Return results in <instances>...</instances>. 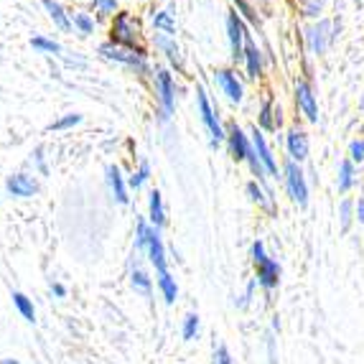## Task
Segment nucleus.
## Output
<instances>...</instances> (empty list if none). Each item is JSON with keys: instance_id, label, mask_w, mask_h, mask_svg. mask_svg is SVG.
<instances>
[{"instance_id": "obj_34", "label": "nucleus", "mask_w": 364, "mask_h": 364, "mask_svg": "<svg viewBox=\"0 0 364 364\" xmlns=\"http://www.w3.org/2000/svg\"><path fill=\"white\" fill-rule=\"evenodd\" d=\"M95 8H97V13L107 16V13H112L117 8V0H95Z\"/></svg>"}, {"instance_id": "obj_6", "label": "nucleus", "mask_w": 364, "mask_h": 364, "mask_svg": "<svg viewBox=\"0 0 364 364\" xmlns=\"http://www.w3.org/2000/svg\"><path fill=\"white\" fill-rule=\"evenodd\" d=\"M151 260V265L156 267L158 275H166L168 273V260H166V250H164V242H161V235H158L156 227H151L148 232V242H146V250H143Z\"/></svg>"}, {"instance_id": "obj_24", "label": "nucleus", "mask_w": 364, "mask_h": 364, "mask_svg": "<svg viewBox=\"0 0 364 364\" xmlns=\"http://www.w3.org/2000/svg\"><path fill=\"white\" fill-rule=\"evenodd\" d=\"M130 283H133V288L138 293H143V296H151L153 283H151V278H148V273H143V270H138V267H135L133 275H130Z\"/></svg>"}, {"instance_id": "obj_23", "label": "nucleus", "mask_w": 364, "mask_h": 364, "mask_svg": "<svg viewBox=\"0 0 364 364\" xmlns=\"http://www.w3.org/2000/svg\"><path fill=\"white\" fill-rule=\"evenodd\" d=\"M352 186H354V166H352V161H341V166H339V191L344 194V191H349Z\"/></svg>"}, {"instance_id": "obj_39", "label": "nucleus", "mask_w": 364, "mask_h": 364, "mask_svg": "<svg viewBox=\"0 0 364 364\" xmlns=\"http://www.w3.org/2000/svg\"><path fill=\"white\" fill-rule=\"evenodd\" d=\"M0 364H18V362H16V359H3Z\"/></svg>"}, {"instance_id": "obj_35", "label": "nucleus", "mask_w": 364, "mask_h": 364, "mask_svg": "<svg viewBox=\"0 0 364 364\" xmlns=\"http://www.w3.org/2000/svg\"><path fill=\"white\" fill-rule=\"evenodd\" d=\"M349 156H352V161H362L364 158V140H354L352 146H349Z\"/></svg>"}, {"instance_id": "obj_13", "label": "nucleus", "mask_w": 364, "mask_h": 364, "mask_svg": "<svg viewBox=\"0 0 364 364\" xmlns=\"http://www.w3.org/2000/svg\"><path fill=\"white\" fill-rule=\"evenodd\" d=\"M227 140H230V151H232V156H235L237 161H247L250 151H252V146H250L247 135H245L242 130L237 128V125H232V128H230V135H227Z\"/></svg>"}, {"instance_id": "obj_7", "label": "nucleus", "mask_w": 364, "mask_h": 364, "mask_svg": "<svg viewBox=\"0 0 364 364\" xmlns=\"http://www.w3.org/2000/svg\"><path fill=\"white\" fill-rule=\"evenodd\" d=\"M227 31H230V43H232V59H242L245 56V41H247V33H245V23L237 13H230L227 18Z\"/></svg>"}, {"instance_id": "obj_15", "label": "nucleus", "mask_w": 364, "mask_h": 364, "mask_svg": "<svg viewBox=\"0 0 364 364\" xmlns=\"http://www.w3.org/2000/svg\"><path fill=\"white\" fill-rule=\"evenodd\" d=\"M107 183H109V191H112V196H115L120 204H128V201H130L128 186H125V181H122L120 168H117V166H107Z\"/></svg>"}, {"instance_id": "obj_28", "label": "nucleus", "mask_w": 364, "mask_h": 364, "mask_svg": "<svg viewBox=\"0 0 364 364\" xmlns=\"http://www.w3.org/2000/svg\"><path fill=\"white\" fill-rule=\"evenodd\" d=\"M72 23L77 26V31L82 33V36H90V33H95V21H92V16H87V13H74Z\"/></svg>"}, {"instance_id": "obj_4", "label": "nucleus", "mask_w": 364, "mask_h": 364, "mask_svg": "<svg viewBox=\"0 0 364 364\" xmlns=\"http://www.w3.org/2000/svg\"><path fill=\"white\" fill-rule=\"evenodd\" d=\"M156 90L161 107H164V120H168L173 112V102H176V87H173V77L168 69H158L156 72Z\"/></svg>"}, {"instance_id": "obj_37", "label": "nucleus", "mask_w": 364, "mask_h": 364, "mask_svg": "<svg viewBox=\"0 0 364 364\" xmlns=\"http://www.w3.org/2000/svg\"><path fill=\"white\" fill-rule=\"evenodd\" d=\"M51 293H54V296H59V298H64V296H67V288L61 286V283H54V286H51Z\"/></svg>"}, {"instance_id": "obj_3", "label": "nucleus", "mask_w": 364, "mask_h": 364, "mask_svg": "<svg viewBox=\"0 0 364 364\" xmlns=\"http://www.w3.org/2000/svg\"><path fill=\"white\" fill-rule=\"evenodd\" d=\"M135 41H138V23L128 13H120L112 23V43L125 46V49H135Z\"/></svg>"}, {"instance_id": "obj_16", "label": "nucleus", "mask_w": 364, "mask_h": 364, "mask_svg": "<svg viewBox=\"0 0 364 364\" xmlns=\"http://www.w3.org/2000/svg\"><path fill=\"white\" fill-rule=\"evenodd\" d=\"M148 219L156 230H161L166 222V212H164V196L161 191H151V199H148Z\"/></svg>"}, {"instance_id": "obj_9", "label": "nucleus", "mask_w": 364, "mask_h": 364, "mask_svg": "<svg viewBox=\"0 0 364 364\" xmlns=\"http://www.w3.org/2000/svg\"><path fill=\"white\" fill-rule=\"evenodd\" d=\"M252 148H255L257 158H260V164L265 166L267 176H278V164H275L273 153H270V148H267L265 143V135L260 133V130H252Z\"/></svg>"}, {"instance_id": "obj_19", "label": "nucleus", "mask_w": 364, "mask_h": 364, "mask_svg": "<svg viewBox=\"0 0 364 364\" xmlns=\"http://www.w3.org/2000/svg\"><path fill=\"white\" fill-rule=\"evenodd\" d=\"M245 59H247V74L252 79L255 77H260V69H262V64H260V51H257V46L252 43V38L247 36V41H245Z\"/></svg>"}, {"instance_id": "obj_2", "label": "nucleus", "mask_w": 364, "mask_h": 364, "mask_svg": "<svg viewBox=\"0 0 364 364\" xmlns=\"http://www.w3.org/2000/svg\"><path fill=\"white\" fill-rule=\"evenodd\" d=\"M286 188H288V196L296 201L298 207L309 204V186H306L304 171L298 168L296 161H288L286 164Z\"/></svg>"}, {"instance_id": "obj_10", "label": "nucleus", "mask_w": 364, "mask_h": 364, "mask_svg": "<svg viewBox=\"0 0 364 364\" xmlns=\"http://www.w3.org/2000/svg\"><path fill=\"white\" fill-rule=\"evenodd\" d=\"M296 102H298V107L304 109V115L309 117L311 122L318 120V105H316L314 92H311V87L306 85V82H298L296 85Z\"/></svg>"}, {"instance_id": "obj_14", "label": "nucleus", "mask_w": 364, "mask_h": 364, "mask_svg": "<svg viewBox=\"0 0 364 364\" xmlns=\"http://www.w3.org/2000/svg\"><path fill=\"white\" fill-rule=\"evenodd\" d=\"M288 153H291V161H306L309 158V140H306L304 130H291L288 133Z\"/></svg>"}, {"instance_id": "obj_8", "label": "nucleus", "mask_w": 364, "mask_h": 364, "mask_svg": "<svg viewBox=\"0 0 364 364\" xmlns=\"http://www.w3.org/2000/svg\"><path fill=\"white\" fill-rule=\"evenodd\" d=\"M255 280H257V286L265 288V291H275V288H278V283H280V265H278V260L267 257L265 262L255 265Z\"/></svg>"}, {"instance_id": "obj_17", "label": "nucleus", "mask_w": 364, "mask_h": 364, "mask_svg": "<svg viewBox=\"0 0 364 364\" xmlns=\"http://www.w3.org/2000/svg\"><path fill=\"white\" fill-rule=\"evenodd\" d=\"M153 41H156L158 49H161L166 56H168L171 64H173V67H176L178 72H181V69H183V61H181V51H178L176 41H173V38H171V36H156V38H153Z\"/></svg>"}, {"instance_id": "obj_33", "label": "nucleus", "mask_w": 364, "mask_h": 364, "mask_svg": "<svg viewBox=\"0 0 364 364\" xmlns=\"http://www.w3.org/2000/svg\"><path fill=\"white\" fill-rule=\"evenodd\" d=\"M214 364H232V354L225 344H219L217 349H214Z\"/></svg>"}, {"instance_id": "obj_31", "label": "nucleus", "mask_w": 364, "mask_h": 364, "mask_svg": "<svg viewBox=\"0 0 364 364\" xmlns=\"http://www.w3.org/2000/svg\"><path fill=\"white\" fill-rule=\"evenodd\" d=\"M79 122H82V115L72 112V115H64L61 120H56L54 125H51V130H67V128H74V125H79Z\"/></svg>"}, {"instance_id": "obj_20", "label": "nucleus", "mask_w": 364, "mask_h": 364, "mask_svg": "<svg viewBox=\"0 0 364 364\" xmlns=\"http://www.w3.org/2000/svg\"><path fill=\"white\" fill-rule=\"evenodd\" d=\"M158 291H161V296H164L166 304H176V298H178V286H176V280L171 278V273L166 275H158Z\"/></svg>"}, {"instance_id": "obj_1", "label": "nucleus", "mask_w": 364, "mask_h": 364, "mask_svg": "<svg viewBox=\"0 0 364 364\" xmlns=\"http://www.w3.org/2000/svg\"><path fill=\"white\" fill-rule=\"evenodd\" d=\"M97 51L102 59L125 64V67L135 69V72H140V74L151 72V67H148V61H146V54H143L140 49H125V46H117V43L107 41V43H102Z\"/></svg>"}, {"instance_id": "obj_21", "label": "nucleus", "mask_w": 364, "mask_h": 364, "mask_svg": "<svg viewBox=\"0 0 364 364\" xmlns=\"http://www.w3.org/2000/svg\"><path fill=\"white\" fill-rule=\"evenodd\" d=\"M153 26H156L158 31H164L166 36H171V33H176V21H173V11H161L153 16Z\"/></svg>"}, {"instance_id": "obj_26", "label": "nucleus", "mask_w": 364, "mask_h": 364, "mask_svg": "<svg viewBox=\"0 0 364 364\" xmlns=\"http://www.w3.org/2000/svg\"><path fill=\"white\" fill-rule=\"evenodd\" d=\"M196 334H199V316H196V314H186V318H183V326H181L183 341L196 339Z\"/></svg>"}, {"instance_id": "obj_11", "label": "nucleus", "mask_w": 364, "mask_h": 364, "mask_svg": "<svg viewBox=\"0 0 364 364\" xmlns=\"http://www.w3.org/2000/svg\"><path fill=\"white\" fill-rule=\"evenodd\" d=\"M8 191H11L13 196H21V199H28V196H33L38 191L36 181L31 176H26V173H16V176H8Z\"/></svg>"}, {"instance_id": "obj_30", "label": "nucleus", "mask_w": 364, "mask_h": 364, "mask_svg": "<svg viewBox=\"0 0 364 364\" xmlns=\"http://www.w3.org/2000/svg\"><path fill=\"white\" fill-rule=\"evenodd\" d=\"M260 125L265 130H275V128H278V122L273 120V105H270V102L262 105V109H260Z\"/></svg>"}, {"instance_id": "obj_32", "label": "nucleus", "mask_w": 364, "mask_h": 364, "mask_svg": "<svg viewBox=\"0 0 364 364\" xmlns=\"http://www.w3.org/2000/svg\"><path fill=\"white\" fill-rule=\"evenodd\" d=\"M250 255H252V265H260V262H265L267 257V252H265V245H262V240H255L252 242V250H250Z\"/></svg>"}, {"instance_id": "obj_25", "label": "nucleus", "mask_w": 364, "mask_h": 364, "mask_svg": "<svg viewBox=\"0 0 364 364\" xmlns=\"http://www.w3.org/2000/svg\"><path fill=\"white\" fill-rule=\"evenodd\" d=\"M247 194H250V199L257 201L260 207H265V209H270V212H273V201H270V196H267L265 191H262L260 183H257V181H250L247 183Z\"/></svg>"}, {"instance_id": "obj_18", "label": "nucleus", "mask_w": 364, "mask_h": 364, "mask_svg": "<svg viewBox=\"0 0 364 364\" xmlns=\"http://www.w3.org/2000/svg\"><path fill=\"white\" fill-rule=\"evenodd\" d=\"M217 82L222 85V90H225V95L232 102H240V100H242V85L237 82V77L232 72H217Z\"/></svg>"}, {"instance_id": "obj_36", "label": "nucleus", "mask_w": 364, "mask_h": 364, "mask_svg": "<svg viewBox=\"0 0 364 364\" xmlns=\"http://www.w3.org/2000/svg\"><path fill=\"white\" fill-rule=\"evenodd\" d=\"M349 209H352V201H341V230H349Z\"/></svg>"}, {"instance_id": "obj_22", "label": "nucleus", "mask_w": 364, "mask_h": 364, "mask_svg": "<svg viewBox=\"0 0 364 364\" xmlns=\"http://www.w3.org/2000/svg\"><path fill=\"white\" fill-rule=\"evenodd\" d=\"M13 304H16V309H18V314L23 316L26 321H31V323L36 321V311H33V304H31L23 293H13Z\"/></svg>"}, {"instance_id": "obj_5", "label": "nucleus", "mask_w": 364, "mask_h": 364, "mask_svg": "<svg viewBox=\"0 0 364 364\" xmlns=\"http://www.w3.org/2000/svg\"><path fill=\"white\" fill-rule=\"evenodd\" d=\"M196 102H199V112H201V122L207 125L209 135H212V143H219V140L225 138V130H222V125H219V117L217 112H214V107L209 105V97H207V92L196 90Z\"/></svg>"}, {"instance_id": "obj_12", "label": "nucleus", "mask_w": 364, "mask_h": 364, "mask_svg": "<svg viewBox=\"0 0 364 364\" xmlns=\"http://www.w3.org/2000/svg\"><path fill=\"white\" fill-rule=\"evenodd\" d=\"M41 6L46 8V13H49V18L54 21V26L59 31H64V33H69L72 31V18H69V13L64 11V6H61L59 0H41Z\"/></svg>"}, {"instance_id": "obj_38", "label": "nucleus", "mask_w": 364, "mask_h": 364, "mask_svg": "<svg viewBox=\"0 0 364 364\" xmlns=\"http://www.w3.org/2000/svg\"><path fill=\"white\" fill-rule=\"evenodd\" d=\"M357 219L364 225V199H359V204H357Z\"/></svg>"}, {"instance_id": "obj_29", "label": "nucleus", "mask_w": 364, "mask_h": 364, "mask_svg": "<svg viewBox=\"0 0 364 364\" xmlns=\"http://www.w3.org/2000/svg\"><path fill=\"white\" fill-rule=\"evenodd\" d=\"M31 46L36 51H46V54H61V46L56 41H51V38H43V36H36L31 38Z\"/></svg>"}, {"instance_id": "obj_27", "label": "nucleus", "mask_w": 364, "mask_h": 364, "mask_svg": "<svg viewBox=\"0 0 364 364\" xmlns=\"http://www.w3.org/2000/svg\"><path fill=\"white\" fill-rule=\"evenodd\" d=\"M148 176H151V166H148V161H140V166H138V171H135L133 176H130V188H143V183L148 181Z\"/></svg>"}]
</instances>
